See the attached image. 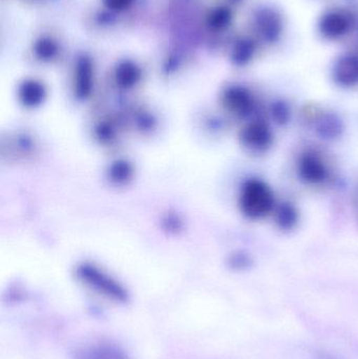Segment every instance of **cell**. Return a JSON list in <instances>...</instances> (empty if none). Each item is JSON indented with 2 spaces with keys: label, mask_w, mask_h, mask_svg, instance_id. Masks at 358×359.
<instances>
[{
  "label": "cell",
  "mask_w": 358,
  "mask_h": 359,
  "mask_svg": "<svg viewBox=\"0 0 358 359\" xmlns=\"http://www.w3.org/2000/svg\"><path fill=\"white\" fill-rule=\"evenodd\" d=\"M240 205L246 217L252 219H262L273 211L275 196L262 180L250 179L242 188Z\"/></svg>",
  "instance_id": "obj_1"
},
{
  "label": "cell",
  "mask_w": 358,
  "mask_h": 359,
  "mask_svg": "<svg viewBox=\"0 0 358 359\" xmlns=\"http://www.w3.org/2000/svg\"><path fill=\"white\" fill-rule=\"evenodd\" d=\"M80 276L90 288L103 297L118 304H125L128 301V293L125 289L109 276L94 269H82Z\"/></svg>",
  "instance_id": "obj_2"
},
{
  "label": "cell",
  "mask_w": 358,
  "mask_h": 359,
  "mask_svg": "<svg viewBox=\"0 0 358 359\" xmlns=\"http://www.w3.org/2000/svg\"><path fill=\"white\" fill-rule=\"evenodd\" d=\"M241 140L244 147L254 153H265L270 149L273 143V135L270 126L263 121L256 120L250 122L242 130Z\"/></svg>",
  "instance_id": "obj_3"
},
{
  "label": "cell",
  "mask_w": 358,
  "mask_h": 359,
  "mask_svg": "<svg viewBox=\"0 0 358 359\" xmlns=\"http://www.w3.org/2000/svg\"><path fill=\"white\" fill-rule=\"evenodd\" d=\"M298 176L307 184L317 185L328 178V168L317 154L307 151L298 161Z\"/></svg>",
  "instance_id": "obj_4"
},
{
  "label": "cell",
  "mask_w": 358,
  "mask_h": 359,
  "mask_svg": "<svg viewBox=\"0 0 358 359\" xmlns=\"http://www.w3.org/2000/svg\"><path fill=\"white\" fill-rule=\"evenodd\" d=\"M256 29L265 41H277L283 33V19L275 8H263L256 15Z\"/></svg>",
  "instance_id": "obj_5"
},
{
  "label": "cell",
  "mask_w": 358,
  "mask_h": 359,
  "mask_svg": "<svg viewBox=\"0 0 358 359\" xmlns=\"http://www.w3.org/2000/svg\"><path fill=\"white\" fill-rule=\"evenodd\" d=\"M352 25L351 17L342 11H329L319 19V29L327 39H338L346 35Z\"/></svg>",
  "instance_id": "obj_6"
},
{
  "label": "cell",
  "mask_w": 358,
  "mask_h": 359,
  "mask_svg": "<svg viewBox=\"0 0 358 359\" xmlns=\"http://www.w3.org/2000/svg\"><path fill=\"white\" fill-rule=\"evenodd\" d=\"M225 105L239 117H247L254 111L256 103L252 93L243 86H233L225 93Z\"/></svg>",
  "instance_id": "obj_7"
},
{
  "label": "cell",
  "mask_w": 358,
  "mask_h": 359,
  "mask_svg": "<svg viewBox=\"0 0 358 359\" xmlns=\"http://www.w3.org/2000/svg\"><path fill=\"white\" fill-rule=\"evenodd\" d=\"M333 79L338 86L352 88L358 84V55L340 57L333 67Z\"/></svg>",
  "instance_id": "obj_8"
},
{
  "label": "cell",
  "mask_w": 358,
  "mask_h": 359,
  "mask_svg": "<svg viewBox=\"0 0 358 359\" xmlns=\"http://www.w3.org/2000/svg\"><path fill=\"white\" fill-rule=\"evenodd\" d=\"M73 359H130L116 346L98 344L90 347L82 348L74 354Z\"/></svg>",
  "instance_id": "obj_9"
},
{
  "label": "cell",
  "mask_w": 358,
  "mask_h": 359,
  "mask_svg": "<svg viewBox=\"0 0 358 359\" xmlns=\"http://www.w3.org/2000/svg\"><path fill=\"white\" fill-rule=\"evenodd\" d=\"M298 222V211L290 203H282L275 210V223L282 230H291Z\"/></svg>",
  "instance_id": "obj_10"
},
{
  "label": "cell",
  "mask_w": 358,
  "mask_h": 359,
  "mask_svg": "<svg viewBox=\"0 0 358 359\" xmlns=\"http://www.w3.org/2000/svg\"><path fill=\"white\" fill-rule=\"evenodd\" d=\"M317 134L323 139H336L342 134V121L336 115L327 114L317 122Z\"/></svg>",
  "instance_id": "obj_11"
},
{
  "label": "cell",
  "mask_w": 358,
  "mask_h": 359,
  "mask_svg": "<svg viewBox=\"0 0 358 359\" xmlns=\"http://www.w3.org/2000/svg\"><path fill=\"white\" fill-rule=\"evenodd\" d=\"M256 52V46L249 39L239 40L233 46L231 59L237 65H245L252 60Z\"/></svg>",
  "instance_id": "obj_12"
},
{
  "label": "cell",
  "mask_w": 358,
  "mask_h": 359,
  "mask_svg": "<svg viewBox=\"0 0 358 359\" xmlns=\"http://www.w3.org/2000/svg\"><path fill=\"white\" fill-rule=\"evenodd\" d=\"M233 13L226 6H219L208 15L207 23L214 31H223L230 25Z\"/></svg>",
  "instance_id": "obj_13"
},
{
  "label": "cell",
  "mask_w": 358,
  "mask_h": 359,
  "mask_svg": "<svg viewBox=\"0 0 358 359\" xmlns=\"http://www.w3.org/2000/svg\"><path fill=\"white\" fill-rule=\"evenodd\" d=\"M34 52L38 58L50 61L58 54V44L50 37H41L34 44Z\"/></svg>",
  "instance_id": "obj_14"
},
{
  "label": "cell",
  "mask_w": 358,
  "mask_h": 359,
  "mask_svg": "<svg viewBox=\"0 0 358 359\" xmlns=\"http://www.w3.org/2000/svg\"><path fill=\"white\" fill-rule=\"evenodd\" d=\"M92 63L86 57H82L77 63V84L82 93L88 92L92 83Z\"/></svg>",
  "instance_id": "obj_15"
},
{
  "label": "cell",
  "mask_w": 358,
  "mask_h": 359,
  "mask_svg": "<svg viewBox=\"0 0 358 359\" xmlns=\"http://www.w3.org/2000/svg\"><path fill=\"white\" fill-rule=\"evenodd\" d=\"M140 78V69L130 61L121 63L117 69V80L124 86H130L136 83Z\"/></svg>",
  "instance_id": "obj_16"
},
{
  "label": "cell",
  "mask_w": 358,
  "mask_h": 359,
  "mask_svg": "<svg viewBox=\"0 0 358 359\" xmlns=\"http://www.w3.org/2000/svg\"><path fill=\"white\" fill-rule=\"evenodd\" d=\"M271 116H273L275 121L280 126H284L289 122L291 111H290L289 107L283 101H277L273 103L271 107Z\"/></svg>",
  "instance_id": "obj_17"
},
{
  "label": "cell",
  "mask_w": 358,
  "mask_h": 359,
  "mask_svg": "<svg viewBox=\"0 0 358 359\" xmlns=\"http://www.w3.org/2000/svg\"><path fill=\"white\" fill-rule=\"evenodd\" d=\"M21 92H22V96L27 101H32V102L34 101L35 102L36 99L41 98L42 95H43V88L37 82L29 81L23 84Z\"/></svg>",
  "instance_id": "obj_18"
},
{
  "label": "cell",
  "mask_w": 358,
  "mask_h": 359,
  "mask_svg": "<svg viewBox=\"0 0 358 359\" xmlns=\"http://www.w3.org/2000/svg\"><path fill=\"white\" fill-rule=\"evenodd\" d=\"M106 8L111 11H123L128 8L134 0H102Z\"/></svg>",
  "instance_id": "obj_19"
},
{
  "label": "cell",
  "mask_w": 358,
  "mask_h": 359,
  "mask_svg": "<svg viewBox=\"0 0 358 359\" xmlns=\"http://www.w3.org/2000/svg\"><path fill=\"white\" fill-rule=\"evenodd\" d=\"M319 359H334L332 356H324V358Z\"/></svg>",
  "instance_id": "obj_20"
}]
</instances>
